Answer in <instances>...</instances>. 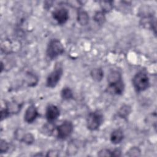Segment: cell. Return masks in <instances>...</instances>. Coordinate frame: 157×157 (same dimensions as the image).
<instances>
[{
    "instance_id": "9",
    "label": "cell",
    "mask_w": 157,
    "mask_h": 157,
    "mask_svg": "<svg viewBox=\"0 0 157 157\" xmlns=\"http://www.w3.org/2000/svg\"><path fill=\"white\" fill-rule=\"evenodd\" d=\"M59 115L60 110L56 105L53 104L47 105L45 110V118L48 122L53 123L58 119Z\"/></svg>"
},
{
    "instance_id": "6",
    "label": "cell",
    "mask_w": 157,
    "mask_h": 157,
    "mask_svg": "<svg viewBox=\"0 0 157 157\" xmlns=\"http://www.w3.org/2000/svg\"><path fill=\"white\" fill-rule=\"evenodd\" d=\"M74 131V125L71 121L65 120L56 127V136L60 140H64L71 136Z\"/></svg>"
},
{
    "instance_id": "1",
    "label": "cell",
    "mask_w": 157,
    "mask_h": 157,
    "mask_svg": "<svg viewBox=\"0 0 157 157\" xmlns=\"http://www.w3.org/2000/svg\"><path fill=\"white\" fill-rule=\"evenodd\" d=\"M107 93L113 95H121L124 90V84L121 75L118 71H112L107 77Z\"/></svg>"
},
{
    "instance_id": "10",
    "label": "cell",
    "mask_w": 157,
    "mask_h": 157,
    "mask_svg": "<svg viewBox=\"0 0 157 157\" xmlns=\"http://www.w3.org/2000/svg\"><path fill=\"white\" fill-rule=\"evenodd\" d=\"M39 115L36 107L31 104L28 107L24 114V120L27 123H33Z\"/></svg>"
},
{
    "instance_id": "2",
    "label": "cell",
    "mask_w": 157,
    "mask_h": 157,
    "mask_svg": "<svg viewBox=\"0 0 157 157\" xmlns=\"http://www.w3.org/2000/svg\"><path fill=\"white\" fill-rule=\"evenodd\" d=\"M132 85L137 92L146 90L150 86V80L147 74L144 71H139L132 78Z\"/></svg>"
},
{
    "instance_id": "14",
    "label": "cell",
    "mask_w": 157,
    "mask_h": 157,
    "mask_svg": "<svg viewBox=\"0 0 157 157\" xmlns=\"http://www.w3.org/2000/svg\"><path fill=\"white\" fill-rule=\"evenodd\" d=\"M91 78L96 82H101L104 77V71L100 67L94 68L90 72Z\"/></svg>"
},
{
    "instance_id": "8",
    "label": "cell",
    "mask_w": 157,
    "mask_h": 157,
    "mask_svg": "<svg viewBox=\"0 0 157 157\" xmlns=\"http://www.w3.org/2000/svg\"><path fill=\"white\" fill-rule=\"evenodd\" d=\"M52 17L59 25L65 24L69 18V13L67 9L60 7L52 12Z\"/></svg>"
},
{
    "instance_id": "21",
    "label": "cell",
    "mask_w": 157,
    "mask_h": 157,
    "mask_svg": "<svg viewBox=\"0 0 157 157\" xmlns=\"http://www.w3.org/2000/svg\"><path fill=\"white\" fill-rule=\"evenodd\" d=\"M140 152L141 151L138 147H132L127 151L126 155L128 156H139Z\"/></svg>"
},
{
    "instance_id": "18",
    "label": "cell",
    "mask_w": 157,
    "mask_h": 157,
    "mask_svg": "<svg viewBox=\"0 0 157 157\" xmlns=\"http://www.w3.org/2000/svg\"><path fill=\"white\" fill-rule=\"evenodd\" d=\"M61 97L63 99L69 101L74 98V94L72 90L69 87H64L61 91Z\"/></svg>"
},
{
    "instance_id": "12",
    "label": "cell",
    "mask_w": 157,
    "mask_h": 157,
    "mask_svg": "<svg viewBox=\"0 0 157 157\" xmlns=\"http://www.w3.org/2000/svg\"><path fill=\"white\" fill-rule=\"evenodd\" d=\"M77 20L78 23L82 26H86L89 23L88 13L81 8H78L77 13Z\"/></svg>"
},
{
    "instance_id": "11",
    "label": "cell",
    "mask_w": 157,
    "mask_h": 157,
    "mask_svg": "<svg viewBox=\"0 0 157 157\" xmlns=\"http://www.w3.org/2000/svg\"><path fill=\"white\" fill-rule=\"evenodd\" d=\"M124 139V134L122 129L120 128L113 130L110 134V142L114 144L117 145L122 142Z\"/></svg>"
},
{
    "instance_id": "17",
    "label": "cell",
    "mask_w": 157,
    "mask_h": 157,
    "mask_svg": "<svg viewBox=\"0 0 157 157\" xmlns=\"http://www.w3.org/2000/svg\"><path fill=\"white\" fill-rule=\"evenodd\" d=\"M94 21L99 25H102L104 24L106 20L105 13L102 11H98L96 12L93 16Z\"/></svg>"
},
{
    "instance_id": "15",
    "label": "cell",
    "mask_w": 157,
    "mask_h": 157,
    "mask_svg": "<svg viewBox=\"0 0 157 157\" xmlns=\"http://www.w3.org/2000/svg\"><path fill=\"white\" fill-rule=\"evenodd\" d=\"M131 112V107L129 105H123L118 110L117 115L123 119L127 118L130 113Z\"/></svg>"
},
{
    "instance_id": "19",
    "label": "cell",
    "mask_w": 157,
    "mask_h": 157,
    "mask_svg": "<svg viewBox=\"0 0 157 157\" xmlns=\"http://www.w3.org/2000/svg\"><path fill=\"white\" fill-rule=\"evenodd\" d=\"M26 81V84L28 85V86H35V85L37 84L38 82V78L35 74H31L29 72L27 74Z\"/></svg>"
},
{
    "instance_id": "3",
    "label": "cell",
    "mask_w": 157,
    "mask_h": 157,
    "mask_svg": "<svg viewBox=\"0 0 157 157\" xmlns=\"http://www.w3.org/2000/svg\"><path fill=\"white\" fill-rule=\"evenodd\" d=\"M64 52V47L61 42L56 39H52L47 45L46 55L50 59H53L61 55Z\"/></svg>"
},
{
    "instance_id": "24",
    "label": "cell",
    "mask_w": 157,
    "mask_h": 157,
    "mask_svg": "<svg viewBox=\"0 0 157 157\" xmlns=\"http://www.w3.org/2000/svg\"><path fill=\"white\" fill-rule=\"evenodd\" d=\"M59 155V152L55 150H51L47 152L46 155L47 156H58Z\"/></svg>"
},
{
    "instance_id": "13",
    "label": "cell",
    "mask_w": 157,
    "mask_h": 157,
    "mask_svg": "<svg viewBox=\"0 0 157 157\" xmlns=\"http://www.w3.org/2000/svg\"><path fill=\"white\" fill-rule=\"evenodd\" d=\"M141 25L147 28L154 30L156 34V21L151 15H147L143 17L141 20Z\"/></svg>"
},
{
    "instance_id": "5",
    "label": "cell",
    "mask_w": 157,
    "mask_h": 157,
    "mask_svg": "<svg viewBox=\"0 0 157 157\" xmlns=\"http://www.w3.org/2000/svg\"><path fill=\"white\" fill-rule=\"evenodd\" d=\"M63 74V66L60 63H56L53 71L46 79V86L48 88H55L59 82Z\"/></svg>"
},
{
    "instance_id": "20",
    "label": "cell",
    "mask_w": 157,
    "mask_h": 157,
    "mask_svg": "<svg viewBox=\"0 0 157 157\" xmlns=\"http://www.w3.org/2000/svg\"><path fill=\"white\" fill-rule=\"evenodd\" d=\"M20 142H22L26 145H31L34 142V137L30 132L25 133L24 135L23 136Z\"/></svg>"
},
{
    "instance_id": "16",
    "label": "cell",
    "mask_w": 157,
    "mask_h": 157,
    "mask_svg": "<svg viewBox=\"0 0 157 157\" xmlns=\"http://www.w3.org/2000/svg\"><path fill=\"white\" fill-rule=\"evenodd\" d=\"M100 6L101 8V11L104 13H109L110 12L113 7V1H102L99 2Z\"/></svg>"
},
{
    "instance_id": "4",
    "label": "cell",
    "mask_w": 157,
    "mask_h": 157,
    "mask_svg": "<svg viewBox=\"0 0 157 157\" xmlns=\"http://www.w3.org/2000/svg\"><path fill=\"white\" fill-rule=\"evenodd\" d=\"M103 122V115L99 110H95L88 113L86 118V127L91 131L99 129Z\"/></svg>"
},
{
    "instance_id": "23",
    "label": "cell",
    "mask_w": 157,
    "mask_h": 157,
    "mask_svg": "<svg viewBox=\"0 0 157 157\" xmlns=\"http://www.w3.org/2000/svg\"><path fill=\"white\" fill-rule=\"evenodd\" d=\"M98 156L100 157L102 156H112V150L107 148H103L101 149L99 152L98 153Z\"/></svg>"
},
{
    "instance_id": "7",
    "label": "cell",
    "mask_w": 157,
    "mask_h": 157,
    "mask_svg": "<svg viewBox=\"0 0 157 157\" xmlns=\"http://www.w3.org/2000/svg\"><path fill=\"white\" fill-rule=\"evenodd\" d=\"M22 104L17 102L16 101L7 102L5 103V107L2 108L1 110V121L12 115L17 114L20 112L22 108Z\"/></svg>"
},
{
    "instance_id": "22",
    "label": "cell",
    "mask_w": 157,
    "mask_h": 157,
    "mask_svg": "<svg viewBox=\"0 0 157 157\" xmlns=\"http://www.w3.org/2000/svg\"><path fill=\"white\" fill-rule=\"evenodd\" d=\"M9 149V143L6 140L1 139L0 142V153L1 154L6 153L8 151Z\"/></svg>"
}]
</instances>
